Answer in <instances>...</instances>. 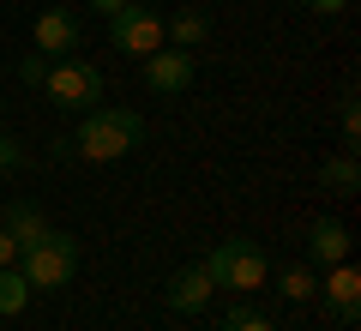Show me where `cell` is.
Listing matches in <instances>:
<instances>
[{"instance_id":"5b68a950","label":"cell","mask_w":361,"mask_h":331,"mask_svg":"<svg viewBox=\"0 0 361 331\" xmlns=\"http://www.w3.org/2000/svg\"><path fill=\"white\" fill-rule=\"evenodd\" d=\"M109 42H115L127 61H145V54L163 49V18H157L151 6H121V13L109 18Z\"/></svg>"},{"instance_id":"4fadbf2b","label":"cell","mask_w":361,"mask_h":331,"mask_svg":"<svg viewBox=\"0 0 361 331\" xmlns=\"http://www.w3.org/2000/svg\"><path fill=\"white\" fill-rule=\"evenodd\" d=\"M319 187H331V193H355L361 187V169H355V151H337V157H325L319 163Z\"/></svg>"},{"instance_id":"44dd1931","label":"cell","mask_w":361,"mask_h":331,"mask_svg":"<svg viewBox=\"0 0 361 331\" xmlns=\"http://www.w3.org/2000/svg\"><path fill=\"white\" fill-rule=\"evenodd\" d=\"M0 265H18V241L6 229H0Z\"/></svg>"},{"instance_id":"7402d4cb","label":"cell","mask_w":361,"mask_h":331,"mask_svg":"<svg viewBox=\"0 0 361 331\" xmlns=\"http://www.w3.org/2000/svg\"><path fill=\"white\" fill-rule=\"evenodd\" d=\"M90 6H97V13H103V18H115L121 6H133V0H90Z\"/></svg>"},{"instance_id":"277c9868","label":"cell","mask_w":361,"mask_h":331,"mask_svg":"<svg viewBox=\"0 0 361 331\" xmlns=\"http://www.w3.org/2000/svg\"><path fill=\"white\" fill-rule=\"evenodd\" d=\"M42 97L54 102V109H73V115H85V109H97V97H103V73L90 61H54L49 78H42Z\"/></svg>"},{"instance_id":"ac0fdd59","label":"cell","mask_w":361,"mask_h":331,"mask_svg":"<svg viewBox=\"0 0 361 331\" xmlns=\"http://www.w3.org/2000/svg\"><path fill=\"white\" fill-rule=\"evenodd\" d=\"M355 139H361V109H355V97H343V145L355 151Z\"/></svg>"},{"instance_id":"8992f818","label":"cell","mask_w":361,"mask_h":331,"mask_svg":"<svg viewBox=\"0 0 361 331\" xmlns=\"http://www.w3.org/2000/svg\"><path fill=\"white\" fill-rule=\"evenodd\" d=\"M319 289H325V307H331V319L337 325H361V271L349 265H325V277H319Z\"/></svg>"},{"instance_id":"ba28073f","label":"cell","mask_w":361,"mask_h":331,"mask_svg":"<svg viewBox=\"0 0 361 331\" xmlns=\"http://www.w3.org/2000/svg\"><path fill=\"white\" fill-rule=\"evenodd\" d=\"M145 85L157 97H180V90L193 85V49H157L145 54Z\"/></svg>"},{"instance_id":"8fae6325","label":"cell","mask_w":361,"mask_h":331,"mask_svg":"<svg viewBox=\"0 0 361 331\" xmlns=\"http://www.w3.org/2000/svg\"><path fill=\"white\" fill-rule=\"evenodd\" d=\"M0 229L13 235V241H18V253H25L30 241H42V235H49V217H42L37 205H25V199H13V205H6V223H0Z\"/></svg>"},{"instance_id":"30bf717a","label":"cell","mask_w":361,"mask_h":331,"mask_svg":"<svg viewBox=\"0 0 361 331\" xmlns=\"http://www.w3.org/2000/svg\"><path fill=\"white\" fill-rule=\"evenodd\" d=\"M307 253H313V271L343 265V259H349V229L337 223V217H319V223L307 229Z\"/></svg>"},{"instance_id":"9c48e42d","label":"cell","mask_w":361,"mask_h":331,"mask_svg":"<svg viewBox=\"0 0 361 331\" xmlns=\"http://www.w3.org/2000/svg\"><path fill=\"white\" fill-rule=\"evenodd\" d=\"M211 271L205 265H180L175 277H169V289H163V301H169V313H205L211 307Z\"/></svg>"},{"instance_id":"3957f363","label":"cell","mask_w":361,"mask_h":331,"mask_svg":"<svg viewBox=\"0 0 361 331\" xmlns=\"http://www.w3.org/2000/svg\"><path fill=\"white\" fill-rule=\"evenodd\" d=\"M18 271H25L30 289H66V283L78 277V241L61 229H49L42 241H30L25 253H18Z\"/></svg>"},{"instance_id":"7c38bea8","label":"cell","mask_w":361,"mask_h":331,"mask_svg":"<svg viewBox=\"0 0 361 331\" xmlns=\"http://www.w3.org/2000/svg\"><path fill=\"white\" fill-rule=\"evenodd\" d=\"M205 37H211V18L199 13V6H180V13L163 25V42H175V49H199Z\"/></svg>"},{"instance_id":"9a60e30c","label":"cell","mask_w":361,"mask_h":331,"mask_svg":"<svg viewBox=\"0 0 361 331\" xmlns=\"http://www.w3.org/2000/svg\"><path fill=\"white\" fill-rule=\"evenodd\" d=\"M25 301H30V283H25V271H18V265H0V319L25 313Z\"/></svg>"},{"instance_id":"e0dca14e","label":"cell","mask_w":361,"mask_h":331,"mask_svg":"<svg viewBox=\"0 0 361 331\" xmlns=\"http://www.w3.org/2000/svg\"><path fill=\"white\" fill-rule=\"evenodd\" d=\"M49 66H54L49 54H25V61H18V78H25L30 90H42V78H49Z\"/></svg>"},{"instance_id":"5bb4252c","label":"cell","mask_w":361,"mask_h":331,"mask_svg":"<svg viewBox=\"0 0 361 331\" xmlns=\"http://www.w3.org/2000/svg\"><path fill=\"white\" fill-rule=\"evenodd\" d=\"M277 289H283V301H313L319 295V271L313 265H283L277 271Z\"/></svg>"},{"instance_id":"ffe728a7","label":"cell","mask_w":361,"mask_h":331,"mask_svg":"<svg viewBox=\"0 0 361 331\" xmlns=\"http://www.w3.org/2000/svg\"><path fill=\"white\" fill-rule=\"evenodd\" d=\"M25 163V151H18V139H6V133H0V169H18Z\"/></svg>"},{"instance_id":"7a4b0ae2","label":"cell","mask_w":361,"mask_h":331,"mask_svg":"<svg viewBox=\"0 0 361 331\" xmlns=\"http://www.w3.org/2000/svg\"><path fill=\"white\" fill-rule=\"evenodd\" d=\"M199 265L211 271V283L217 289H265V277H271V259H265V247L259 241H247V235H229V241H217Z\"/></svg>"},{"instance_id":"2e32d148","label":"cell","mask_w":361,"mask_h":331,"mask_svg":"<svg viewBox=\"0 0 361 331\" xmlns=\"http://www.w3.org/2000/svg\"><path fill=\"white\" fill-rule=\"evenodd\" d=\"M223 331H277L259 307H229V319H223Z\"/></svg>"},{"instance_id":"6da1fadb","label":"cell","mask_w":361,"mask_h":331,"mask_svg":"<svg viewBox=\"0 0 361 331\" xmlns=\"http://www.w3.org/2000/svg\"><path fill=\"white\" fill-rule=\"evenodd\" d=\"M145 139V121L133 115V109H85V121H78L73 133V151L85 157V163H115V157H127L133 145Z\"/></svg>"},{"instance_id":"d6986e66","label":"cell","mask_w":361,"mask_h":331,"mask_svg":"<svg viewBox=\"0 0 361 331\" xmlns=\"http://www.w3.org/2000/svg\"><path fill=\"white\" fill-rule=\"evenodd\" d=\"M307 13H319V18H337V13H349V0H301Z\"/></svg>"},{"instance_id":"52a82bcc","label":"cell","mask_w":361,"mask_h":331,"mask_svg":"<svg viewBox=\"0 0 361 331\" xmlns=\"http://www.w3.org/2000/svg\"><path fill=\"white\" fill-rule=\"evenodd\" d=\"M78 49H85V30H78V18L66 13V6L37 13V54H49V61H73Z\"/></svg>"}]
</instances>
